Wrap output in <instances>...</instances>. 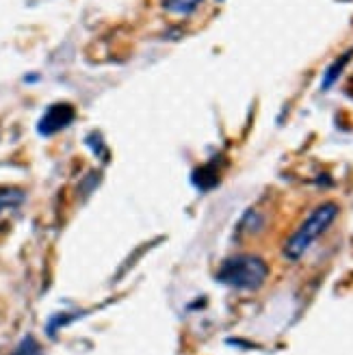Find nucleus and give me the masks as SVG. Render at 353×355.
<instances>
[{
  "label": "nucleus",
  "mask_w": 353,
  "mask_h": 355,
  "mask_svg": "<svg viewBox=\"0 0 353 355\" xmlns=\"http://www.w3.org/2000/svg\"><path fill=\"white\" fill-rule=\"evenodd\" d=\"M74 119H76V111H74L72 104H65V102L52 104L42 115V119L37 123V132L44 135V137H52V135H57L59 130L67 128Z\"/></svg>",
  "instance_id": "3"
},
{
  "label": "nucleus",
  "mask_w": 353,
  "mask_h": 355,
  "mask_svg": "<svg viewBox=\"0 0 353 355\" xmlns=\"http://www.w3.org/2000/svg\"><path fill=\"white\" fill-rule=\"evenodd\" d=\"M9 355H44V353H42L40 343L35 340L33 336H26V338H22L20 345H17Z\"/></svg>",
  "instance_id": "6"
},
{
  "label": "nucleus",
  "mask_w": 353,
  "mask_h": 355,
  "mask_svg": "<svg viewBox=\"0 0 353 355\" xmlns=\"http://www.w3.org/2000/svg\"><path fill=\"white\" fill-rule=\"evenodd\" d=\"M338 212H341V208L334 202H325L321 206H316L304 219V223L289 236V241L284 245V256L289 260H299L302 256H306L310 247L327 232L334 221H336Z\"/></svg>",
  "instance_id": "1"
},
{
  "label": "nucleus",
  "mask_w": 353,
  "mask_h": 355,
  "mask_svg": "<svg viewBox=\"0 0 353 355\" xmlns=\"http://www.w3.org/2000/svg\"><path fill=\"white\" fill-rule=\"evenodd\" d=\"M349 59H351V55H343L336 63H334L327 72H325V78H323V89H327V87H332L334 83H336V78L341 76V72H343V67L349 63Z\"/></svg>",
  "instance_id": "7"
},
{
  "label": "nucleus",
  "mask_w": 353,
  "mask_h": 355,
  "mask_svg": "<svg viewBox=\"0 0 353 355\" xmlns=\"http://www.w3.org/2000/svg\"><path fill=\"white\" fill-rule=\"evenodd\" d=\"M204 0H163V7L173 15H189L196 11Z\"/></svg>",
  "instance_id": "5"
},
{
  "label": "nucleus",
  "mask_w": 353,
  "mask_h": 355,
  "mask_svg": "<svg viewBox=\"0 0 353 355\" xmlns=\"http://www.w3.org/2000/svg\"><path fill=\"white\" fill-rule=\"evenodd\" d=\"M24 202V193L20 189H0V217L7 215V212L15 210Z\"/></svg>",
  "instance_id": "4"
},
{
  "label": "nucleus",
  "mask_w": 353,
  "mask_h": 355,
  "mask_svg": "<svg viewBox=\"0 0 353 355\" xmlns=\"http://www.w3.org/2000/svg\"><path fill=\"white\" fill-rule=\"evenodd\" d=\"M267 277H269L267 262L252 254L227 258L217 273V279L223 286H230L236 291H256L267 282Z\"/></svg>",
  "instance_id": "2"
}]
</instances>
